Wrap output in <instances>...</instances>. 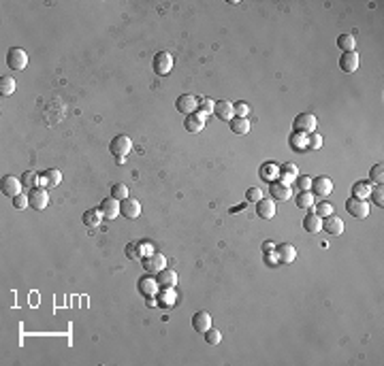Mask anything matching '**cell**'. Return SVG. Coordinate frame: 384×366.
Wrapping results in <instances>:
<instances>
[{
	"instance_id": "6da1fadb",
	"label": "cell",
	"mask_w": 384,
	"mask_h": 366,
	"mask_svg": "<svg viewBox=\"0 0 384 366\" xmlns=\"http://www.w3.org/2000/svg\"><path fill=\"white\" fill-rule=\"evenodd\" d=\"M316 115L314 113H301V115H297L295 121H293V130L295 132H301V134H312L316 132Z\"/></svg>"
},
{
	"instance_id": "7a4b0ae2",
	"label": "cell",
	"mask_w": 384,
	"mask_h": 366,
	"mask_svg": "<svg viewBox=\"0 0 384 366\" xmlns=\"http://www.w3.org/2000/svg\"><path fill=\"white\" fill-rule=\"evenodd\" d=\"M130 149H132V141H130V136H126V134H118V136H113L111 143H109V152L116 156V157H126L128 154H130Z\"/></svg>"
},
{
	"instance_id": "3957f363",
	"label": "cell",
	"mask_w": 384,
	"mask_h": 366,
	"mask_svg": "<svg viewBox=\"0 0 384 366\" xmlns=\"http://www.w3.org/2000/svg\"><path fill=\"white\" fill-rule=\"evenodd\" d=\"M143 268L149 275H158L162 268H167V258L160 254V251H152L149 256L143 258Z\"/></svg>"
},
{
	"instance_id": "277c9868",
	"label": "cell",
	"mask_w": 384,
	"mask_h": 366,
	"mask_svg": "<svg viewBox=\"0 0 384 366\" xmlns=\"http://www.w3.org/2000/svg\"><path fill=\"white\" fill-rule=\"evenodd\" d=\"M6 66L13 70H24L28 66V53L19 47H11L6 53Z\"/></svg>"
},
{
	"instance_id": "5b68a950",
	"label": "cell",
	"mask_w": 384,
	"mask_h": 366,
	"mask_svg": "<svg viewBox=\"0 0 384 366\" xmlns=\"http://www.w3.org/2000/svg\"><path fill=\"white\" fill-rule=\"evenodd\" d=\"M154 73L156 75H160V77H165L171 73V68H173V55L167 53V52H158L154 55Z\"/></svg>"
},
{
	"instance_id": "8992f818",
	"label": "cell",
	"mask_w": 384,
	"mask_h": 366,
	"mask_svg": "<svg viewBox=\"0 0 384 366\" xmlns=\"http://www.w3.org/2000/svg\"><path fill=\"white\" fill-rule=\"evenodd\" d=\"M21 188H24L21 179L13 177V175H6V177H2V181H0V190H2V194H4V196H11V198L19 196Z\"/></svg>"
},
{
	"instance_id": "52a82bcc",
	"label": "cell",
	"mask_w": 384,
	"mask_h": 366,
	"mask_svg": "<svg viewBox=\"0 0 384 366\" xmlns=\"http://www.w3.org/2000/svg\"><path fill=\"white\" fill-rule=\"evenodd\" d=\"M346 211L350 213L352 217H357V219H365L369 215V205H367V200L350 198V200H346Z\"/></svg>"
},
{
	"instance_id": "ba28073f",
	"label": "cell",
	"mask_w": 384,
	"mask_h": 366,
	"mask_svg": "<svg viewBox=\"0 0 384 366\" xmlns=\"http://www.w3.org/2000/svg\"><path fill=\"white\" fill-rule=\"evenodd\" d=\"M175 109L180 113H184V115H192V113H196V109H198V98L192 96V94H182L175 100Z\"/></svg>"
},
{
	"instance_id": "9c48e42d",
	"label": "cell",
	"mask_w": 384,
	"mask_h": 366,
	"mask_svg": "<svg viewBox=\"0 0 384 366\" xmlns=\"http://www.w3.org/2000/svg\"><path fill=\"white\" fill-rule=\"evenodd\" d=\"M28 200H30V207L34 211H43L49 205V194L45 188H32L28 194Z\"/></svg>"
},
{
	"instance_id": "30bf717a",
	"label": "cell",
	"mask_w": 384,
	"mask_h": 366,
	"mask_svg": "<svg viewBox=\"0 0 384 366\" xmlns=\"http://www.w3.org/2000/svg\"><path fill=\"white\" fill-rule=\"evenodd\" d=\"M310 192L314 194V196H318V198H326L333 192V181H331L329 177H316V179H312Z\"/></svg>"
},
{
	"instance_id": "8fae6325",
	"label": "cell",
	"mask_w": 384,
	"mask_h": 366,
	"mask_svg": "<svg viewBox=\"0 0 384 366\" xmlns=\"http://www.w3.org/2000/svg\"><path fill=\"white\" fill-rule=\"evenodd\" d=\"M120 213H122L126 219H137L139 215H141V203H139L137 198L128 196L126 200H122V203H120Z\"/></svg>"
},
{
	"instance_id": "7c38bea8",
	"label": "cell",
	"mask_w": 384,
	"mask_h": 366,
	"mask_svg": "<svg viewBox=\"0 0 384 366\" xmlns=\"http://www.w3.org/2000/svg\"><path fill=\"white\" fill-rule=\"evenodd\" d=\"M322 230H326L333 236H339V234H344L346 224H344V219L333 213V215H329V217H322Z\"/></svg>"
},
{
	"instance_id": "4fadbf2b",
	"label": "cell",
	"mask_w": 384,
	"mask_h": 366,
	"mask_svg": "<svg viewBox=\"0 0 384 366\" xmlns=\"http://www.w3.org/2000/svg\"><path fill=\"white\" fill-rule=\"evenodd\" d=\"M205 119H207V115H205V113H201V111H196V113H192V115H186V119H184V128H186L188 132L196 134V132L203 130Z\"/></svg>"
},
{
	"instance_id": "5bb4252c",
	"label": "cell",
	"mask_w": 384,
	"mask_h": 366,
	"mask_svg": "<svg viewBox=\"0 0 384 366\" xmlns=\"http://www.w3.org/2000/svg\"><path fill=\"white\" fill-rule=\"evenodd\" d=\"M256 215L260 219H271L275 217V200L273 198H260L256 203Z\"/></svg>"
},
{
	"instance_id": "9a60e30c",
	"label": "cell",
	"mask_w": 384,
	"mask_h": 366,
	"mask_svg": "<svg viewBox=\"0 0 384 366\" xmlns=\"http://www.w3.org/2000/svg\"><path fill=\"white\" fill-rule=\"evenodd\" d=\"M213 115L222 121H231L235 117V109H233V103L229 100H218L216 106H213Z\"/></svg>"
},
{
	"instance_id": "2e32d148",
	"label": "cell",
	"mask_w": 384,
	"mask_h": 366,
	"mask_svg": "<svg viewBox=\"0 0 384 366\" xmlns=\"http://www.w3.org/2000/svg\"><path fill=\"white\" fill-rule=\"evenodd\" d=\"M273 251H275L277 262H282V264H290V262H295V258H297V249L293 245H288V243L277 245Z\"/></svg>"
},
{
	"instance_id": "e0dca14e",
	"label": "cell",
	"mask_w": 384,
	"mask_h": 366,
	"mask_svg": "<svg viewBox=\"0 0 384 366\" xmlns=\"http://www.w3.org/2000/svg\"><path fill=\"white\" fill-rule=\"evenodd\" d=\"M192 328H194L196 332L205 334V332H207V330L211 328V315H209L207 311H198V313H194V315H192Z\"/></svg>"
},
{
	"instance_id": "ac0fdd59",
	"label": "cell",
	"mask_w": 384,
	"mask_h": 366,
	"mask_svg": "<svg viewBox=\"0 0 384 366\" xmlns=\"http://www.w3.org/2000/svg\"><path fill=\"white\" fill-rule=\"evenodd\" d=\"M339 68L344 73H354L359 68V53L357 52H344L339 58Z\"/></svg>"
},
{
	"instance_id": "d6986e66",
	"label": "cell",
	"mask_w": 384,
	"mask_h": 366,
	"mask_svg": "<svg viewBox=\"0 0 384 366\" xmlns=\"http://www.w3.org/2000/svg\"><path fill=\"white\" fill-rule=\"evenodd\" d=\"M269 192H271V198L280 200V203H286V200L293 198V190H290L288 185H282L277 181H273L271 185H269Z\"/></svg>"
},
{
	"instance_id": "ffe728a7",
	"label": "cell",
	"mask_w": 384,
	"mask_h": 366,
	"mask_svg": "<svg viewBox=\"0 0 384 366\" xmlns=\"http://www.w3.org/2000/svg\"><path fill=\"white\" fill-rule=\"evenodd\" d=\"M98 209H101V213L105 215L107 219H116L118 215H120V200H116L113 196L111 198H105Z\"/></svg>"
},
{
	"instance_id": "44dd1931",
	"label": "cell",
	"mask_w": 384,
	"mask_h": 366,
	"mask_svg": "<svg viewBox=\"0 0 384 366\" xmlns=\"http://www.w3.org/2000/svg\"><path fill=\"white\" fill-rule=\"evenodd\" d=\"M303 228H305V232H310V234H318L320 230H322V217H318L316 213L305 215V217H303Z\"/></svg>"
},
{
	"instance_id": "7402d4cb",
	"label": "cell",
	"mask_w": 384,
	"mask_h": 366,
	"mask_svg": "<svg viewBox=\"0 0 384 366\" xmlns=\"http://www.w3.org/2000/svg\"><path fill=\"white\" fill-rule=\"evenodd\" d=\"M158 285L160 288H175L177 285V272L171 268H162L158 272Z\"/></svg>"
},
{
	"instance_id": "603a6c76",
	"label": "cell",
	"mask_w": 384,
	"mask_h": 366,
	"mask_svg": "<svg viewBox=\"0 0 384 366\" xmlns=\"http://www.w3.org/2000/svg\"><path fill=\"white\" fill-rule=\"evenodd\" d=\"M139 290L141 294H145V296H156L158 294V279H152V277H145L139 281Z\"/></svg>"
},
{
	"instance_id": "cb8c5ba5",
	"label": "cell",
	"mask_w": 384,
	"mask_h": 366,
	"mask_svg": "<svg viewBox=\"0 0 384 366\" xmlns=\"http://www.w3.org/2000/svg\"><path fill=\"white\" fill-rule=\"evenodd\" d=\"M103 217H105V215L101 213V209H90V211L83 213V224L88 228H96V226H101Z\"/></svg>"
},
{
	"instance_id": "d4e9b609",
	"label": "cell",
	"mask_w": 384,
	"mask_h": 366,
	"mask_svg": "<svg viewBox=\"0 0 384 366\" xmlns=\"http://www.w3.org/2000/svg\"><path fill=\"white\" fill-rule=\"evenodd\" d=\"M231 132H235V134H248V132H250V119H248V117H233L231 119Z\"/></svg>"
},
{
	"instance_id": "484cf974",
	"label": "cell",
	"mask_w": 384,
	"mask_h": 366,
	"mask_svg": "<svg viewBox=\"0 0 384 366\" xmlns=\"http://www.w3.org/2000/svg\"><path fill=\"white\" fill-rule=\"evenodd\" d=\"M369 194H372V188H369L367 181H357L352 185V198H361V200H367Z\"/></svg>"
},
{
	"instance_id": "4316f807",
	"label": "cell",
	"mask_w": 384,
	"mask_h": 366,
	"mask_svg": "<svg viewBox=\"0 0 384 366\" xmlns=\"http://www.w3.org/2000/svg\"><path fill=\"white\" fill-rule=\"evenodd\" d=\"M337 47L341 52H354V47H357V39H354V34H339L337 37Z\"/></svg>"
},
{
	"instance_id": "83f0119b",
	"label": "cell",
	"mask_w": 384,
	"mask_h": 366,
	"mask_svg": "<svg viewBox=\"0 0 384 366\" xmlns=\"http://www.w3.org/2000/svg\"><path fill=\"white\" fill-rule=\"evenodd\" d=\"M295 200H297V207H299V209H312V205H314L316 196L308 190V192H299Z\"/></svg>"
},
{
	"instance_id": "f1b7e54d",
	"label": "cell",
	"mask_w": 384,
	"mask_h": 366,
	"mask_svg": "<svg viewBox=\"0 0 384 366\" xmlns=\"http://www.w3.org/2000/svg\"><path fill=\"white\" fill-rule=\"evenodd\" d=\"M277 175H280V168H277V164H273V162H267L265 166L260 168V177L262 179H267V181H277Z\"/></svg>"
},
{
	"instance_id": "f546056e",
	"label": "cell",
	"mask_w": 384,
	"mask_h": 366,
	"mask_svg": "<svg viewBox=\"0 0 384 366\" xmlns=\"http://www.w3.org/2000/svg\"><path fill=\"white\" fill-rule=\"evenodd\" d=\"M175 300H177V294H175L173 288H162L160 296H158V305H162V307H173Z\"/></svg>"
},
{
	"instance_id": "4dcf8cb0",
	"label": "cell",
	"mask_w": 384,
	"mask_h": 366,
	"mask_svg": "<svg viewBox=\"0 0 384 366\" xmlns=\"http://www.w3.org/2000/svg\"><path fill=\"white\" fill-rule=\"evenodd\" d=\"M290 145L295 149H299V152H305V149H308V136L301 134V132H293L290 134Z\"/></svg>"
},
{
	"instance_id": "1f68e13d",
	"label": "cell",
	"mask_w": 384,
	"mask_h": 366,
	"mask_svg": "<svg viewBox=\"0 0 384 366\" xmlns=\"http://www.w3.org/2000/svg\"><path fill=\"white\" fill-rule=\"evenodd\" d=\"M15 92V79L13 77H2L0 79V94L2 96H11Z\"/></svg>"
},
{
	"instance_id": "d6a6232c",
	"label": "cell",
	"mask_w": 384,
	"mask_h": 366,
	"mask_svg": "<svg viewBox=\"0 0 384 366\" xmlns=\"http://www.w3.org/2000/svg\"><path fill=\"white\" fill-rule=\"evenodd\" d=\"M45 179H47V183L52 185V188H56V185H60L62 183V173L58 168H49V170H45Z\"/></svg>"
},
{
	"instance_id": "836d02e7",
	"label": "cell",
	"mask_w": 384,
	"mask_h": 366,
	"mask_svg": "<svg viewBox=\"0 0 384 366\" xmlns=\"http://www.w3.org/2000/svg\"><path fill=\"white\" fill-rule=\"evenodd\" d=\"M369 179H372L374 183L382 185V181H384V166L382 164H374L372 170H369Z\"/></svg>"
},
{
	"instance_id": "e575fe53",
	"label": "cell",
	"mask_w": 384,
	"mask_h": 366,
	"mask_svg": "<svg viewBox=\"0 0 384 366\" xmlns=\"http://www.w3.org/2000/svg\"><path fill=\"white\" fill-rule=\"evenodd\" d=\"M111 196L116 198V200H120V203H122V200H126L128 198V188L124 183H116L111 188Z\"/></svg>"
},
{
	"instance_id": "d590c367",
	"label": "cell",
	"mask_w": 384,
	"mask_h": 366,
	"mask_svg": "<svg viewBox=\"0 0 384 366\" xmlns=\"http://www.w3.org/2000/svg\"><path fill=\"white\" fill-rule=\"evenodd\" d=\"M37 181H39V173H34V170H28V173L21 175L24 188H37Z\"/></svg>"
},
{
	"instance_id": "8d00e7d4",
	"label": "cell",
	"mask_w": 384,
	"mask_h": 366,
	"mask_svg": "<svg viewBox=\"0 0 384 366\" xmlns=\"http://www.w3.org/2000/svg\"><path fill=\"white\" fill-rule=\"evenodd\" d=\"M213 106H216V103H213L211 98H198V111L205 113V115H211Z\"/></svg>"
},
{
	"instance_id": "74e56055",
	"label": "cell",
	"mask_w": 384,
	"mask_h": 366,
	"mask_svg": "<svg viewBox=\"0 0 384 366\" xmlns=\"http://www.w3.org/2000/svg\"><path fill=\"white\" fill-rule=\"evenodd\" d=\"M316 215H318V217H329V215H333V205L326 203V200L318 203L316 205Z\"/></svg>"
},
{
	"instance_id": "f35d334b",
	"label": "cell",
	"mask_w": 384,
	"mask_h": 366,
	"mask_svg": "<svg viewBox=\"0 0 384 366\" xmlns=\"http://www.w3.org/2000/svg\"><path fill=\"white\" fill-rule=\"evenodd\" d=\"M220 341H222V334H220V330L209 328L207 332H205V343H207V345H218Z\"/></svg>"
},
{
	"instance_id": "ab89813d",
	"label": "cell",
	"mask_w": 384,
	"mask_h": 366,
	"mask_svg": "<svg viewBox=\"0 0 384 366\" xmlns=\"http://www.w3.org/2000/svg\"><path fill=\"white\" fill-rule=\"evenodd\" d=\"M320 147H322V136L318 132L308 134V149H320Z\"/></svg>"
},
{
	"instance_id": "60d3db41",
	"label": "cell",
	"mask_w": 384,
	"mask_h": 366,
	"mask_svg": "<svg viewBox=\"0 0 384 366\" xmlns=\"http://www.w3.org/2000/svg\"><path fill=\"white\" fill-rule=\"evenodd\" d=\"M260 198H265V196H262V192H260V188H250V190L246 192V200H248V203H254L256 205Z\"/></svg>"
},
{
	"instance_id": "b9f144b4",
	"label": "cell",
	"mask_w": 384,
	"mask_h": 366,
	"mask_svg": "<svg viewBox=\"0 0 384 366\" xmlns=\"http://www.w3.org/2000/svg\"><path fill=\"white\" fill-rule=\"evenodd\" d=\"M369 196L374 198V203L378 205V207H382L384 205V190H382V185H376V188L372 190V194Z\"/></svg>"
},
{
	"instance_id": "7bdbcfd3",
	"label": "cell",
	"mask_w": 384,
	"mask_h": 366,
	"mask_svg": "<svg viewBox=\"0 0 384 366\" xmlns=\"http://www.w3.org/2000/svg\"><path fill=\"white\" fill-rule=\"evenodd\" d=\"M233 109H235V117H248V115H250V106H248L246 103L233 105Z\"/></svg>"
},
{
	"instance_id": "ee69618b",
	"label": "cell",
	"mask_w": 384,
	"mask_h": 366,
	"mask_svg": "<svg viewBox=\"0 0 384 366\" xmlns=\"http://www.w3.org/2000/svg\"><path fill=\"white\" fill-rule=\"evenodd\" d=\"M280 173H282V175H288V177H295V179H297V177H299V168L295 166V164H290V162H288V164H282Z\"/></svg>"
},
{
	"instance_id": "f6af8a7d",
	"label": "cell",
	"mask_w": 384,
	"mask_h": 366,
	"mask_svg": "<svg viewBox=\"0 0 384 366\" xmlns=\"http://www.w3.org/2000/svg\"><path fill=\"white\" fill-rule=\"evenodd\" d=\"M13 207H15V209H26V207H30V200H28V196H24V194H19V196L13 198Z\"/></svg>"
},
{
	"instance_id": "bcb514c9",
	"label": "cell",
	"mask_w": 384,
	"mask_h": 366,
	"mask_svg": "<svg viewBox=\"0 0 384 366\" xmlns=\"http://www.w3.org/2000/svg\"><path fill=\"white\" fill-rule=\"evenodd\" d=\"M295 183H297V188L301 190V192H308L312 188V179L310 177H297Z\"/></svg>"
},
{
	"instance_id": "7dc6e473",
	"label": "cell",
	"mask_w": 384,
	"mask_h": 366,
	"mask_svg": "<svg viewBox=\"0 0 384 366\" xmlns=\"http://www.w3.org/2000/svg\"><path fill=\"white\" fill-rule=\"evenodd\" d=\"M262 249H265V251H273V249H275V245H273L271 241H267V243H262Z\"/></svg>"
}]
</instances>
